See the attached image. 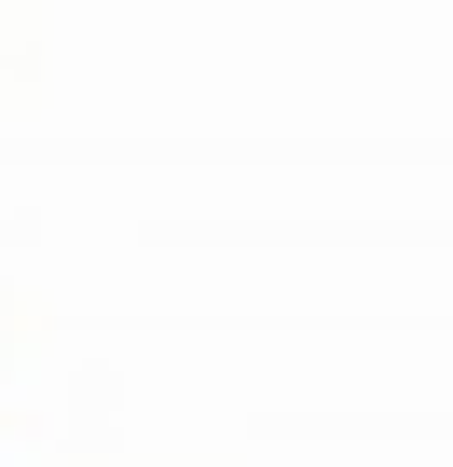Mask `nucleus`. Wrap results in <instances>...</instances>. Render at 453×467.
<instances>
[]
</instances>
